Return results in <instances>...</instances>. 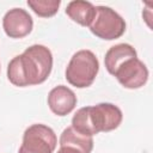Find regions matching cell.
Here are the masks:
<instances>
[{"label":"cell","instance_id":"6da1fadb","mask_svg":"<svg viewBox=\"0 0 153 153\" xmlns=\"http://www.w3.org/2000/svg\"><path fill=\"white\" fill-rule=\"evenodd\" d=\"M53 68V54L43 44H32L23 54L14 56L7 66L10 82L18 87L44 82Z\"/></svg>","mask_w":153,"mask_h":153},{"label":"cell","instance_id":"7a4b0ae2","mask_svg":"<svg viewBox=\"0 0 153 153\" xmlns=\"http://www.w3.org/2000/svg\"><path fill=\"white\" fill-rule=\"evenodd\" d=\"M123 120L122 110L112 103H99L80 108L72 118V127L86 136L108 133L120 127Z\"/></svg>","mask_w":153,"mask_h":153},{"label":"cell","instance_id":"3957f363","mask_svg":"<svg viewBox=\"0 0 153 153\" xmlns=\"http://www.w3.org/2000/svg\"><path fill=\"white\" fill-rule=\"evenodd\" d=\"M98 72L99 61L94 53L82 49L71 57L65 72V78L72 86L85 88L93 84Z\"/></svg>","mask_w":153,"mask_h":153},{"label":"cell","instance_id":"277c9868","mask_svg":"<svg viewBox=\"0 0 153 153\" xmlns=\"http://www.w3.org/2000/svg\"><path fill=\"white\" fill-rule=\"evenodd\" d=\"M88 27L98 38L112 41L123 36L126 32V22L111 7L96 6V16Z\"/></svg>","mask_w":153,"mask_h":153},{"label":"cell","instance_id":"5b68a950","mask_svg":"<svg viewBox=\"0 0 153 153\" xmlns=\"http://www.w3.org/2000/svg\"><path fill=\"white\" fill-rule=\"evenodd\" d=\"M56 145L55 131L45 124L36 123L25 129L18 153H54Z\"/></svg>","mask_w":153,"mask_h":153},{"label":"cell","instance_id":"8992f818","mask_svg":"<svg viewBox=\"0 0 153 153\" xmlns=\"http://www.w3.org/2000/svg\"><path fill=\"white\" fill-rule=\"evenodd\" d=\"M118 82L129 90H136L146 85L148 80V69L146 65L137 59V55L129 56L121 61L110 73Z\"/></svg>","mask_w":153,"mask_h":153},{"label":"cell","instance_id":"52a82bcc","mask_svg":"<svg viewBox=\"0 0 153 153\" xmlns=\"http://www.w3.org/2000/svg\"><path fill=\"white\" fill-rule=\"evenodd\" d=\"M2 27L10 38H24L33 27L32 17L27 11L20 7H14L7 11L2 18Z\"/></svg>","mask_w":153,"mask_h":153},{"label":"cell","instance_id":"ba28073f","mask_svg":"<svg viewBox=\"0 0 153 153\" xmlns=\"http://www.w3.org/2000/svg\"><path fill=\"white\" fill-rule=\"evenodd\" d=\"M78 98L73 90L65 85L55 86L48 94V106L56 116H66L76 106Z\"/></svg>","mask_w":153,"mask_h":153},{"label":"cell","instance_id":"9c48e42d","mask_svg":"<svg viewBox=\"0 0 153 153\" xmlns=\"http://www.w3.org/2000/svg\"><path fill=\"white\" fill-rule=\"evenodd\" d=\"M66 14L79 25L88 27L96 16V6L90 1L74 0L68 2Z\"/></svg>","mask_w":153,"mask_h":153},{"label":"cell","instance_id":"30bf717a","mask_svg":"<svg viewBox=\"0 0 153 153\" xmlns=\"http://www.w3.org/2000/svg\"><path fill=\"white\" fill-rule=\"evenodd\" d=\"M60 147H73L81 153H91L93 149V136H86L76 131L72 126L67 127L60 135Z\"/></svg>","mask_w":153,"mask_h":153},{"label":"cell","instance_id":"8fae6325","mask_svg":"<svg viewBox=\"0 0 153 153\" xmlns=\"http://www.w3.org/2000/svg\"><path fill=\"white\" fill-rule=\"evenodd\" d=\"M137 55L136 50L133 45L128 44V43H118L116 45H112L105 54L104 57V65L105 68L109 73L112 72V69L124 59L129 57V56H134Z\"/></svg>","mask_w":153,"mask_h":153},{"label":"cell","instance_id":"7c38bea8","mask_svg":"<svg viewBox=\"0 0 153 153\" xmlns=\"http://www.w3.org/2000/svg\"><path fill=\"white\" fill-rule=\"evenodd\" d=\"M27 6L42 18H50L55 16L61 5L60 0H27Z\"/></svg>","mask_w":153,"mask_h":153},{"label":"cell","instance_id":"4fadbf2b","mask_svg":"<svg viewBox=\"0 0 153 153\" xmlns=\"http://www.w3.org/2000/svg\"><path fill=\"white\" fill-rule=\"evenodd\" d=\"M57 153H81L80 151L73 148V147H67V146H63V147H60Z\"/></svg>","mask_w":153,"mask_h":153},{"label":"cell","instance_id":"5bb4252c","mask_svg":"<svg viewBox=\"0 0 153 153\" xmlns=\"http://www.w3.org/2000/svg\"><path fill=\"white\" fill-rule=\"evenodd\" d=\"M0 71H1V67H0Z\"/></svg>","mask_w":153,"mask_h":153}]
</instances>
